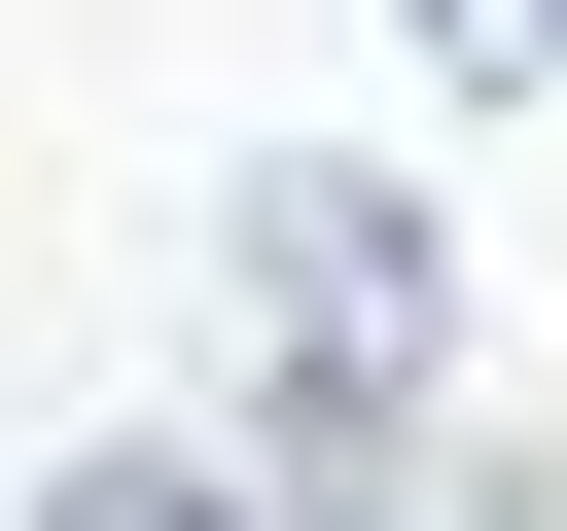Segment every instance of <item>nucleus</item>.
<instances>
[{"instance_id":"1","label":"nucleus","mask_w":567,"mask_h":531,"mask_svg":"<svg viewBox=\"0 0 567 531\" xmlns=\"http://www.w3.org/2000/svg\"><path fill=\"white\" fill-rule=\"evenodd\" d=\"M248 354H284L319 425H390V389L461 354V248H425L390 177H248Z\"/></svg>"},{"instance_id":"2","label":"nucleus","mask_w":567,"mask_h":531,"mask_svg":"<svg viewBox=\"0 0 567 531\" xmlns=\"http://www.w3.org/2000/svg\"><path fill=\"white\" fill-rule=\"evenodd\" d=\"M35 531H284V496H213V460H35Z\"/></svg>"},{"instance_id":"3","label":"nucleus","mask_w":567,"mask_h":531,"mask_svg":"<svg viewBox=\"0 0 567 531\" xmlns=\"http://www.w3.org/2000/svg\"><path fill=\"white\" fill-rule=\"evenodd\" d=\"M390 35H425L461 106H532V71H567V0H390Z\"/></svg>"},{"instance_id":"4","label":"nucleus","mask_w":567,"mask_h":531,"mask_svg":"<svg viewBox=\"0 0 567 531\" xmlns=\"http://www.w3.org/2000/svg\"><path fill=\"white\" fill-rule=\"evenodd\" d=\"M319 531H390V496H319Z\"/></svg>"}]
</instances>
